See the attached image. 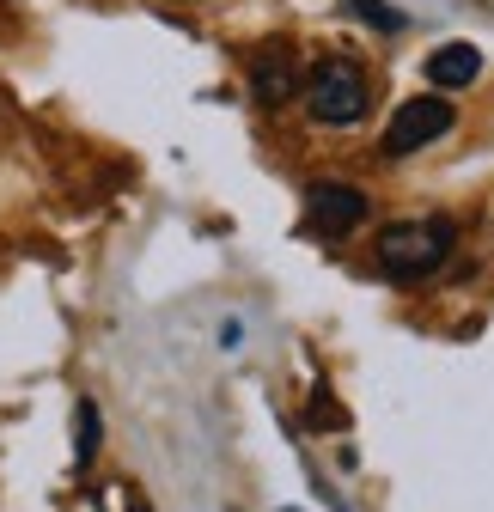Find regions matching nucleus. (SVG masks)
<instances>
[{
  "label": "nucleus",
  "instance_id": "obj_5",
  "mask_svg": "<svg viewBox=\"0 0 494 512\" xmlns=\"http://www.w3.org/2000/svg\"><path fill=\"white\" fill-rule=\"evenodd\" d=\"M299 86H305V80H299V61H293L287 43H269V49L251 61V98H257V104L275 110V104L299 98Z\"/></svg>",
  "mask_w": 494,
  "mask_h": 512
},
{
  "label": "nucleus",
  "instance_id": "obj_2",
  "mask_svg": "<svg viewBox=\"0 0 494 512\" xmlns=\"http://www.w3.org/2000/svg\"><path fill=\"white\" fill-rule=\"evenodd\" d=\"M366 104H373V92H366V74L354 61H324V68L305 80V110L324 128H354L366 116Z\"/></svg>",
  "mask_w": 494,
  "mask_h": 512
},
{
  "label": "nucleus",
  "instance_id": "obj_8",
  "mask_svg": "<svg viewBox=\"0 0 494 512\" xmlns=\"http://www.w3.org/2000/svg\"><path fill=\"white\" fill-rule=\"evenodd\" d=\"M348 13H354L360 25H373V31H409V13L385 7V0H348Z\"/></svg>",
  "mask_w": 494,
  "mask_h": 512
},
{
  "label": "nucleus",
  "instance_id": "obj_1",
  "mask_svg": "<svg viewBox=\"0 0 494 512\" xmlns=\"http://www.w3.org/2000/svg\"><path fill=\"white\" fill-rule=\"evenodd\" d=\"M452 220H397L379 232V269L391 281H421V275H434L446 256H452Z\"/></svg>",
  "mask_w": 494,
  "mask_h": 512
},
{
  "label": "nucleus",
  "instance_id": "obj_7",
  "mask_svg": "<svg viewBox=\"0 0 494 512\" xmlns=\"http://www.w3.org/2000/svg\"><path fill=\"white\" fill-rule=\"evenodd\" d=\"M98 458V403H80L74 409V464L86 470Z\"/></svg>",
  "mask_w": 494,
  "mask_h": 512
},
{
  "label": "nucleus",
  "instance_id": "obj_6",
  "mask_svg": "<svg viewBox=\"0 0 494 512\" xmlns=\"http://www.w3.org/2000/svg\"><path fill=\"white\" fill-rule=\"evenodd\" d=\"M476 74H482V49H476V43H440L434 55H427V80H434L440 92L470 86Z\"/></svg>",
  "mask_w": 494,
  "mask_h": 512
},
{
  "label": "nucleus",
  "instance_id": "obj_3",
  "mask_svg": "<svg viewBox=\"0 0 494 512\" xmlns=\"http://www.w3.org/2000/svg\"><path fill=\"white\" fill-rule=\"evenodd\" d=\"M452 104L446 98H409L397 116H391V128H385V153L391 159H403V153H421V147H434L440 135H452Z\"/></svg>",
  "mask_w": 494,
  "mask_h": 512
},
{
  "label": "nucleus",
  "instance_id": "obj_9",
  "mask_svg": "<svg viewBox=\"0 0 494 512\" xmlns=\"http://www.w3.org/2000/svg\"><path fill=\"white\" fill-rule=\"evenodd\" d=\"M287 512H293V506H287Z\"/></svg>",
  "mask_w": 494,
  "mask_h": 512
},
{
  "label": "nucleus",
  "instance_id": "obj_4",
  "mask_svg": "<svg viewBox=\"0 0 494 512\" xmlns=\"http://www.w3.org/2000/svg\"><path fill=\"white\" fill-rule=\"evenodd\" d=\"M366 220V196L354 183H312L305 189V226L324 232V238H342Z\"/></svg>",
  "mask_w": 494,
  "mask_h": 512
}]
</instances>
